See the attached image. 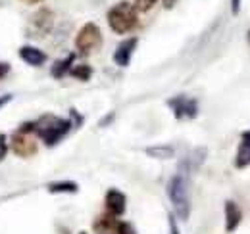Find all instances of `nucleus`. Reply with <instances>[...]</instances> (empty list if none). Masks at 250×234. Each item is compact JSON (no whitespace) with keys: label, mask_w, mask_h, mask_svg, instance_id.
<instances>
[{"label":"nucleus","mask_w":250,"mask_h":234,"mask_svg":"<svg viewBox=\"0 0 250 234\" xmlns=\"http://www.w3.org/2000/svg\"><path fill=\"white\" fill-rule=\"evenodd\" d=\"M73 123L69 119H62L58 116H46L39 117L35 121V135L46 144V146H56L63 136L69 133Z\"/></svg>","instance_id":"nucleus-1"},{"label":"nucleus","mask_w":250,"mask_h":234,"mask_svg":"<svg viewBox=\"0 0 250 234\" xmlns=\"http://www.w3.org/2000/svg\"><path fill=\"white\" fill-rule=\"evenodd\" d=\"M167 196L173 204V209L179 219L187 221L190 213V198H188V180L185 173H177L167 182Z\"/></svg>","instance_id":"nucleus-2"},{"label":"nucleus","mask_w":250,"mask_h":234,"mask_svg":"<svg viewBox=\"0 0 250 234\" xmlns=\"http://www.w3.org/2000/svg\"><path fill=\"white\" fill-rule=\"evenodd\" d=\"M108 25L118 35H125L137 25V10L131 2L122 0L108 10Z\"/></svg>","instance_id":"nucleus-3"},{"label":"nucleus","mask_w":250,"mask_h":234,"mask_svg":"<svg viewBox=\"0 0 250 234\" xmlns=\"http://www.w3.org/2000/svg\"><path fill=\"white\" fill-rule=\"evenodd\" d=\"M35 121L23 123L12 135V150L20 157H31L37 154V140H35Z\"/></svg>","instance_id":"nucleus-4"},{"label":"nucleus","mask_w":250,"mask_h":234,"mask_svg":"<svg viewBox=\"0 0 250 234\" xmlns=\"http://www.w3.org/2000/svg\"><path fill=\"white\" fill-rule=\"evenodd\" d=\"M102 46V33H100V27L93 23V21H89V23H85L79 33H77V37H75V48L81 52V54H93L96 48H100Z\"/></svg>","instance_id":"nucleus-5"},{"label":"nucleus","mask_w":250,"mask_h":234,"mask_svg":"<svg viewBox=\"0 0 250 234\" xmlns=\"http://www.w3.org/2000/svg\"><path fill=\"white\" fill-rule=\"evenodd\" d=\"M167 106L171 108L175 119H194L198 116V102L190 96L179 94L167 100Z\"/></svg>","instance_id":"nucleus-6"},{"label":"nucleus","mask_w":250,"mask_h":234,"mask_svg":"<svg viewBox=\"0 0 250 234\" xmlns=\"http://www.w3.org/2000/svg\"><path fill=\"white\" fill-rule=\"evenodd\" d=\"M52 23H54V14L50 10H46V8H42L31 18L27 33L31 37H46L52 29Z\"/></svg>","instance_id":"nucleus-7"},{"label":"nucleus","mask_w":250,"mask_h":234,"mask_svg":"<svg viewBox=\"0 0 250 234\" xmlns=\"http://www.w3.org/2000/svg\"><path fill=\"white\" fill-rule=\"evenodd\" d=\"M137 44H139L137 37L125 39L124 42H120V44H118V48H116V52H114V61H116V65H120V67H127V65H129V61H131V58H133V52H135Z\"/></svg>","instance_id":"nucleus-8"},{"label":"nucleus","mask_w":250,"mask_h":234,"mask_svg":"<svg viewBox=\"0 0 250 234\" xmlns=\"http://www.w3.org/2000/svg\"><path fill=\"white\" fill-rule=\"evenodd\" d=\"M125 204H127V200H125L124 192H120V190H116V188H112V190L106 192V209H108V213H112L114 217L124 215Z\"/></svg>","instance_id":"nucleus-9"},{"label":"nucleus","mask_w":250,"mask_h":234,"mask_svg":"<svg viewBox=\"0 0 250 234\" xmlns=\"http://www.w3.org/2000/svg\"><path fill=\"white\" fill-rule=\"evenodd\" d=\"M118 225L120 221L112 213H104L94 221L93 229L96 234H118Z\"/></svg>","instance_id":"nucleus-10"},{"label":"nucleus","mask_w":250,"mask_h":234,"mask_svg":"<svg viewBox=\"0 0 250 234\" xmlns=\"http://www.w3.org/2000/svg\"><path fill=\"white\" fill-rule=\"evenodd\" d=\"M241 221H243V211L239 209V205L231 200L225 202V229H227V233L237 231Z\"/></svg>","instance_id":"nucleus-11"},{"label":"nucleus","mask_w":250,"mask_h":234,"mask_svg":"<svg viewBox=\"0 0 250 234\" xmlns=\"http://www.w3.org/2000/svg\"><path fill=\"white\" fill-rule=\"evenodd\" d=\"M20 58L23 59L25 63H29L33 67H39L46 61V54L35 46H21L20 48Z\"/></svg>","instance_id":"nucleus-12"},{"label":"nucleus","mask_w":250,"mask_h":234,"mask_svg":"<svg viewBox=\"0 0 250 234\" xmlns=\"http://www.w3.org/2000/svg\"><path fill=\"white\" fill-rule=\"evenodd\" d=\"M235 165L239 169L250 165V131H245L243 136H241V146H239V152H237Z\"/></svg>","instance_id":"nucleus-13"},{"label":"nucleus","mask_w":250,"mask_h":234,"mask_svg":"<svg viewBox=\"0 0 250 234\" xmlns=\"http://www.w3.org/2000/svg\"><path fill=\"white\" fill-rule=\"evenodd\" d=\"M204 157H206V150H204V148H196V150H192V152L188 154L187 157L183 159V163H181V169H183L185 173H190V171H194L196 167H200V163L204 161Z\"/></svg>","instance_id":"nucleus-14"},{"label":"nucleus","mask_w":250,"mask_h":234,"mask_svg":"<svg viewBox=\"0 0 250 234\" xmlns=\"http://www.w3.org/2000/svg\"><path fill=\"white\" fill-rule=\"evenodd\" d=\"M73 61H75V54H67L63 59H58L54 65H52V77H56V79H62L65 73H69L71 71V65H73Z\"/></svg>","instance_id":"nucleus-15"},{"label":"nucleus","mask_w":250,"mask_h":234,"mask_svg":"<svg viewBox=\"0 0 250 234\" xmlns=\"http://www.w3.org/2000/svg\"><path fill=\"white\" fill-rule=\"evenodd\" d=\"M77 190H79V186L73 180H60V182L48 184V192H52V194H75Z\"/></svg>","instance_id":"nucleus-16"},{"label":"nucleus","mask_w":250,"mask_h":234,"mask_svg":"<svg viewBox=\"0 0 250 234\" xmlns=\"http://www.w3.org/2000/svg\"><path fill=\"white\" fill-rule=\"evenodd\" d=\"M69 75L75 77V79H79V81H89L93 77V67L91 65H85V63L83 65H75V67H71Z\"/></svg>","instance_id":"nucleus-17"},{"label":"nucleus","mask_w":250,"mask_h":234,"mask_svg":"<svg viewBox=\"0 0 250 234\" xmlns=\"http://www.w3.org/2000/svg\"><path fill=\"white\" fill-rule=\"evenodd\" d=\"M146 154L150 157H158V159H167L173 156V148L171 146H154V148H148Z\"/></svg>","instance_id":"nucleus-18"},{"label":"nucleus","mask_w":250,"mask_h":234,"mask_svg":"<svg viewBox=\"0 0 250 234\" xmlns=\"http://www.w3.org/2000/svg\"><path fill=\"white\" fill-rule=\"evenodd\" d=\"M154 4H156V0H135L133 6H135L137 12H148Z\"/></svg>","instance_id":"nucleus-19"},{"label":"nucleus","mask_w":250,"mask_h":234,"mask_svg":"<svg viewBox=\"0 0 250 234\" xmlns=\"http://www.w3.org/2000/svg\"><path fill=\"white\" fill-rule=\"evenodd\" d=\"M118 234H137L135 227L129 225V223H120L118 225Z\"/></svg>","instance_id":"nucleus-20"},{"label":"nucleus","mask_w":250,"mask_h":234,"mask_svg":"<svg viewBox=\"0 0 250 234\" xmlns=\"http://www.w3.org/2000/svg\"><path fill=\"white\" fill-rule=\"evenodd\" d=\"M8 154V146H6V135L0 133V159H4Z\"/></svg>","instance_id":"nucleus-21"},{"label":"nucleus","mask_w":250,"mask_h":234,"mask_svg":"<svg viewBox=\"0 0 250 234\" xmlns=\"http://www.w3.org/2000/svg\"><path fill=\"white\" fill-rule=\"evenodd\" d=\"M69 116H71V119H73V127H77V125L83 123V117L77 114V110H69Z\"/></svg>","instance_id":"nucleus-22"},{"label":"nucleus","mask_w":250,"mask_h":234,"mask_svg":"<svg viewBox=\"0 0 250 234\" xmlns=\"http://www.w3.org/2000/svg\"><path fill=\"white\" fill-rule=\"evenodd\" d=\"M169 233L171 234H181L179 233V229H177V223H175V219L169 215Z\"/></svg>","instance_id":"nucleus-23"},{"label":"nucleus","mask_w":250,"mask_h":234,"mask_svg":"<svg viewBox=\"0 0 250 234\" xmlns=\"http://www.w3.org/2000/svg\"><path fill=\"white\" fill-rule=\"evenodd\" d=\"M239 10H241V0H231V12L237 16Z\"/></svg>","instance_id":"nucleus-24"},{"label":"nucleus","mask_w":250,"mask_h":234,"mask_svg":"<svg viewBox=\"0 0 250 234\" xmlns=\"http://www.w3.org/2000/svg\"><path fill=\"white\" fill-rule=\"evenodd\" d=\"M177 2H179V0H162V6H164L166 10H171V8H173Z\"/></svg>","instance_id":"nucleus-25"},{"label":"nucleus","mask_w":250,"mask_h":234,"mask_svg":"<svg viewBox=\"0 0 250 234\" xmlns=\"http://www.w3.org/2000/svg\"><path fill=\"white\" fill-rule=\"evenodd\" d=\"M8 71H10V63H0V79L6 77Z\"/></svg>","instance_id":"nucleus-26"},{"label":"nucleus","mask_w":250,"mask_h":234,"mask_svg":"<svg viewBox=\"0 0 250 234\" xmlns=\"http://www.w3.org/2000/svg\"><path fill=\"white\" fill-rule=\"evenodd\" d=\"M10 100H12V94H4V96H0V108H2V106H6Z\"/></svg>","instance_id":"nucleus-27"},{"label":"nucleus","mask_w":250,"mask_h":234,"mask_svg":"<svg viewBox=\"0 0 250 234\" xmlns=\"http://www.w3.org/2000/svg\"><path fill=\"white\" fill-rule=\"evenodd\" d=\"M21 2H25V4H39L41 0H21Z\"/></svg>","instance_id":"nucleus-28"},{"label":"nucleus","mask_w":250,"mask_h":234,"mask_svg":"<svg viewBox=\"0 0 250 234\" xmlns=\"http://www.w3.org/2000/svg\"><path fill=\"white\" fill-rule=\"evenodd\" d=\"M249 40H250V33H249Z\"/></svg>","instance_id":"nucleus-29"},{"label":"nucleus","mask_w":250,"mask_h":234,"mask_svg":"<svg viewBox=\"0 0 250 234\" xmlns=\"http://www.w3.org/2000/svg\"><path fill=\"white\" fill-rule=\"evenodd\" d=\"M79 234H87V233H79Z\"/></svg>","instance_id":"nucleus-30"}]
</instances>
